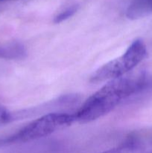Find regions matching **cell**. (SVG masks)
I'll return each instance as SVG.
<instances>
[{
    "mask_svg": "<svg viewBox=\"0 0 152 153\" xmlns=\"http://www.w3.org/2000/svg\"><path fill=\"white\" fill-rule=\"evenodd\" d=\"M79 8L78 4H75L66 7L64 10H61L60 13H58L54 18V22L55 23H60L66 19H69V17L72 16L77 11Z\"/></svg>",
    "mask_w": 152,
    "mask_h": 153,
    "instance_id": "7",
    "label": "cell"
},
{
    "mask_svg": "<svg viewBox=\"0 0 152 153\" xmlns=\"http://www.w3.org/2000/svg\"><path fill=\"white\" fill-rule=\"evenodd\" d=\"M147 49L142 40L137 39L119 58L101 66L90 78L92 83L110 81L128 74L145 58Z\"/></svg>",
    "mask_w": 152,
    "mask_h": 153,
    "instance_id": "3",
    "label": "cell"
},
{
    "mask_svg": "<svg viewBox=\"0 0 152 153\" xmlns=\"http://www.w3.org/2000/svg\"><path fill=\"white\" fill-rule=\"evenodd\" d=\"M27 55L23 44L18 41H11L0 45V58L8 60L22 59Z\"/></svg>",
    "mask_w": 152,
    "mask_h": 153,
    "instance_id": "5",
    "label": "cell"
},
{
    "mask_svg": "<svg viewBox=\"0 0 152 153\" xmlns=\"http://www.w3.org/2000/svg\"><path fill=\"white\" fill-rule=\"evenodd\" d=\"M152 14V0H131L126 10L130 19H137Z\"/></svg>",
    "mask_w": 152,
    "mask_h": 153,
    "instance_id": "4",
    "label": "cell"
},
{
    "mask_svg": "<svg viewBox=\"0 0 152 153\" xmlns=\"http://www.w3.org/2000/svg\"><path fill=\"white\" fill-rule=\"evenodd\" d=\"M145 85V76L143 73H128L109 81L74 114L75 121L86 123L105 116L125 99L139 91Z\"/></svg>",
    "mask_w": 152,
    "mask_h": 153,
    "instance_id": "1",
    "label": "cell"
},
{
    "mask_svg": "<svg viewBox=\"0 0 152 153\" xmlns=\"http://www.w3.org/2000/svg\"><path fill=\"white\" fill-rule=\"evenodd\" d=\"M9 1V0H0V2H1V1Z\"/></svg>",
    "mask_w": 152,
    "mask_h": 153,
    "instance_id": "9",
    "label": "cell"
},
{
    "mask_svg": "<svg viewBox=\"0 0 152 153\" xmlns=\"http://www.w3.org/2000/svg\"><path fill=\"white\" fill-rule=\"evenodd\" d=\"M141 148V143L136 138H130L119 146L103 153H137Z\"/></svg>",
    "mask_w": 152,
    "mask_h": 153,
    "instance_id": "6",
    "label": "cell"
},
{
    "mask_svg": "<svg viewBox=\"0 0 152 153\" xmlns=\"http://www.w3.org/2000/svg\"><path fill=\"white\" fill-rule=\"evenodd\" d=\"M11 122V112L0 104V126Z\"/></svg>",
    "mask_w": 152,
    "mask_h": 153,
    "instance_id": "8",
    "label": "cell"
},
{
    "mask_svg": "<svg viewBox=\"0 0 152 153\" xmlns=\"http://www.w3.org/2000/svg\"><path fill=\"white\" fill-rule=\"evenodd\" d=\"M75 121L74 114H47L31 121L13 135L1 140L0 145L25 143L42 138L69 126Z\"/></svg>",
    "mask_w": 152,
    "mask_h": 153,
    "instance_id": "2",
    "label": "cell"
}]
</instances>
